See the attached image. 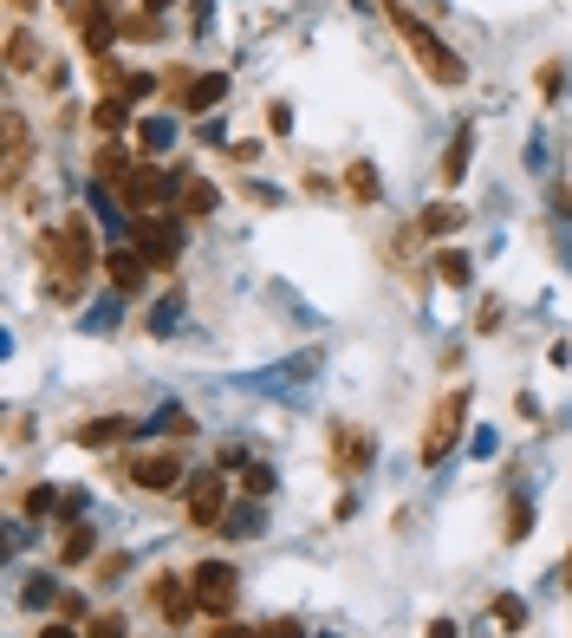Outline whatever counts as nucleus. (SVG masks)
I'll use <instances>...</instances> for the list:
<instances>
[{
	"instance_id": "nucleus-1",
	"label": "nucleus",
	"mask_w": 572,
	"mask_h": 638,
	"mask_svg": "<svg viewBox=\"0 0 572 638\" xmlns=\"http://www.w3.org/2000/svg\"><path fill=\"white\" fill-rule=\"evenodd\" d=\"M391 26L404 33V46L417 52V65H423V72H430L436 85H462V78H469V65H462V59H456V52H449V46H443V39H436V33L423 26V20H417L410 7H397V0H391Z\"/></svg>"
},
{
	"instance_id": "nucleus-2",
	"label": "nucleus",
	"mask_w": 572,
	"mask_h": 638,
	"mask_svg": "<svg viewBox=\"0 0 572 638\" xmlns=\"http://www.w3.org/2000/svg\"><path fill=\"white\" fill-rule=\"evenodd\" d=\"M462 424H469V391H449V398L436 404V417H430V430H423V450H417V456H423V463L436 470V463H443V456L456 450Z\"/></svg>"
},
{
	"instance_id": "nucleus-3",
	"label": "nucleus",
	"mask_w": 572,
	"mask_h": 638,
	"mask_svg": "<svg viewBox=\"0 0 572 638\" xmlns=\"http://www.w3.org/2000/svg\"><path fill=\"white\" fill-rule=\"evenodd\" d=\"M189 580H195V600H202L208 620H228V613H234V600H241V574H234L228 561H202Z\"/></svg>"
},
{
	"instance_id": "nucleus-4",
	"label": "nucleus",
	"mask_w": 572,
	"mask_h": 638,
	"mask_svg": "<svg viewBox=\"0 0 572 638\" xmlns=\"http://www.w3.org/2000/svg\"><path fill=\"white\" fill-rule=\"evenodd\" d=\"M150 600H156V613H163L169 626H189V620L202 613V600H195V580H189V574H156V580H150Z\"/></svg>"
},
{
	"instance_id": "nucleus-5",
	"label": "nucleus",
	"mask_w": 572,
	"mask_h": 638,
	"mask_svg": "<svg viewBox=\"0 0 572 638\" xmlns=\"http://www.w3.org/2000/svg\"><path fill=\"white\" fill-rule=\"evenodd\" d=\"M169 189H182V170H176V176H156V170L143 163V170H130V176L117 183V196H124L130 215H150V202H163Z\"/></svg>"
},
{
	"instance_id": "nucleus-6",
	"label": "nucleus",
	"mask_w": 572,
	"mask_h": 638,
	"mask_svg": "<svg viewBox=\"0 0 572 638\" xmlns=\"http://www.w3.org/2000/svg\"><path fill=\"white\" fill-rule=\"evenodd\" d=\"M176 241H182L176 222H150V215H137V254H143L150 267H169V261H176Z\"/></svg>"
},
{
	"instance_id": "nucleus-7",
	"label": "nucleus",
	"mask_w": 572,
	"mask_h": 638,
	"mask_svg": "<svg viewBox=\"0 0 572 638\" xmlns=\"http://www.w3.org/2000/svg\"><path fill=\"white\" fill-rule=\"evenodd\" d=\"M221 515H228V483H221V476H202V483L189 489V522H195V528H221Z\"/></svg>"
},
{
	"instance_id": "nucleus-8",
	"label": "nucleus",
	"mask_w": 572,
	"mask_h": 638,
	"mask_svg": "<svg viewBox=\"0 0 572 638\" xmlns=\"http://www.w3.org/2000/svg\"><path fill=\"white\" fill-rule=\"evenodd\" d=\"M0 137H7V183H20V176H26V163H33L26 117H20V111H7V117H0Z\"/></svg>"
},
{
	"instance_id": "nucleus-9",
	"label": "nucleus",
	"mask_w": 572,
	"mask_h": 638,
	"mask_svg": "<svg viewBox=\"0 0 572 638\" xmlns=\"http://www.w3.org/2000/svg\"><path fill=\"white\" fill-rule=\"evenodd\" d=\"M176 476H182V463H176L169 450H163V456H137V463H130V483H137V489H150V496L176 489Z\"/></svg>"
},
{
	"instance_id": "nucleus-10",
	"label": "nucleus",
	"mask_w": 572,
	"mask_h": 638,
	"mask_svg": "<svg viewBox=\"0 0 572 638\" xmlns=\"http://www.w3.org/2000/svg\"><path fill=\"white\" fill-rule=\"evenodd\" d=\"M215 183H202V176H182V189H176V215L182 222H202V215H215Z\"/></svg>"
},
{
	"instance_id": "nucleus-11",
	"label": "nucleus",
	"mask_w": 572,
	"mask_h": 638,
	"mask_svg": "<svg viewBox=\"0 0 572 638\" xmlns=\"http://www.w3.org/2000/svg\"><path fill=\"white\" fill-rule=\"evenodd\" d=\"M104 274H111L117 293H137L143 287V254L137 248H117V254H104Z\"/></svg>"
},
{
	"instance_id": "nucleus-12",
	"label": "nucleus",
	"mask_w": 572,
	"mask_h": 638,
	"mask_svg": "<svg viewBox=\"0 0 572 638\" xmlns=\"http://www.w3.org/2000/svg\"><path fill=\"white\" fill-rule=\"evenodd\" d=\"M91 176H98V183H124V176H130V157H124V143H98V157H91Z\"/></svg>"
},
{
	"instance_id": "nucleus-13",
	"label": "nucleus",
	"mask_w": 572,
	"mask_h": 638,
	"mask_svg": "<svg viewBox=\"0 0 572 638\" xmlns=\"http://www.w3.org/2000/svg\"><path fill=\"white\" fill-rule=\"evenodd\" d=\"M91 548H98V528L72 522V535L59 541V567H78V561H91Z\"/></svg>"
},
{
	"instance_id": "nucleus-14",
	"label": "nucleus",
	"mask_w": 572,
	"mask_h": 638,
	"mask_svg": "<svg viewBox=\"0 0 572 638\" xmlns=\"http://www.w3.org/2000/svg\"><path fill=\"white\" fill-rule=\"evenodd\" d=\"M91 124H98L104 137H111V130H124V124H130V98H124V91H111V98H98V111H91Z\"/></svg>"
},
{
	"instance_id": "nucleus-15",
	"label": "nucleus",
	"mask_w": 572,
	"mask_h": 638,
	"mask_svg": "<svg viewBox=\"0 0 572 638\" xmlns=\"http://www.w3.org/2000/svg\"><path fill=\"white\" fill-rule=\"evenodd\" d=\"M117 437H130V417H98V424H85V430H78V443H85V450H104V443H117Z\"/></svg>"
},
{
	"instance_id": "nucleus-16",
	"label": "nucleus",
	"mask_w": 572,
	"mask_h": 638,
	"mask_svg": "<svg viewBox=\"0 0 572 638\" xmlns=\"http://www.w3.org/2000/svg\"><path fill=\"white\" fill-rule=\"evenodd\" d=\"M449 228H462V209L456 202H430L423 222H417V235H449Z\"/></svg>"
},
{
	"instance_id": "nucleus-17",
	"label": "nucleus",
	"mask_w": 572,
	"mask_h": 638,
	"mask_svg": "<svg viewBox=\"0 0 572 638\" xmlns=\"http://www.w3.org/2000/svg\"><path fill=\"white\" fill-rule=\"evenodd\" d=\"M469 150H475V137L462 130V137L449 143V157H443V183H462V170H469Z\"/></svg>"
},
{
	"instance_id": "nucleus-18",
	"label": "nucleus",
	"mask_w": 572,
	"mask_h": 638,
	"mask_svg": "<svg viewBox=\"0 0 572 638\" xmlns=\"http://www.w3.org/2000/svg\"><path fill=\"white\" fill-rule=\"evenodd\" d=\"M436 280H443V287H462V280H469V254L443 248V254H436Z\"/></svg>"
},
{
	"instance_id": "nucleus-19",
	"label": "nucleus",
	"mask_w": 572,
	"mask_h": 638,
	"mask_svg": "<svg viewBox=\"0 0 572 638\" xmlns=\"http://www.w3.org/2000/svg\"><path fill=\"white\" fill-rule=\"evenodd\" d=\"M221 535L254 541V535H260V509H234V515H221Z\"/></svg>"
},
{
	"instance_id": "nucleus-20",
	"label": "nucleus",
	"mask_w": 572,
	"mask_h": 638,
	"mask_svg": "<svg viewBox=\"0 0 572 638\" xmlns=\"http://www.w3.org/2000/svg\"><path fill=\"white\" fill-rule=\"evenodd\" d=\"M221 91H228V78H221V72H208V78H195V85H189V111H202V104H215Z\"/></svg>"
},
{
	"instance_id": "nucleus-21",
	"label": "nucleus",
	"mask_w": 572,
	"mask_h": 638,
	"mask_svg": "<svg viewBox=\"0 0 572 638\" xmlns=\"http://www.w3.org/2000/svg\"><path fill=\"white\" fill-rule=\"evenodd\" d=\"M7 65H13V72H26V65H33V39H26L20 26L7 33Z\"/></svg>"
},
{
	"instance_id": "nucleus-22",
	"label": "nucleus",
	"mask_w": 572,
	"mask_h": 638,
	"mask_svg": "<svg viewBox=\"0 0 572 638\" xmlns=\"http://www.w3.org/2000/svg\"><path fill=\"white\" fill-rule=\"evenodd\" d=\"M495 620H501L508 633H521V626H527V606H521L514 593H501V600H495Z\"/></svg>"
},
{
	"instance_id": "nucleus-23",
	"label": "nucleus",
	"mask_w": 572,
	"mask_h": 638,
	"mask_svg": "<svg viewBox=\"0 0 572 638\" xmlns=\"http://www.w3.org/2000/svg\"><path fill=\"white\" fill-rule=\"evenodd\" d=\"M85 638H130V626H124L117 613H98V620L85 626Z\"/></svg>"
},
{
	"instance_id": "nucleus-24",
	"label": "nucleus",
	"mask_w": 572,
	"mask_h": 638,
	"mask_svg": "<svg viewBox=\"0 0 572 638\" xmlns=\"http://www.w3.org/2000/svg\"><path fill=\"white\" fill-rule=\"evenodd\" d=\"M527 528H534V509L527 502H508V541H521Z\"/></svg>"
},
{
	"instance_id": "nucleus-25",
	"label": "nucleus",
	"mask_w": 572,
	"mask_h": 638,
	"mask_svg": "<svg viewBox=\"0 0 572 638\" xmlns=\"http://www.w3.org/2000/svg\"><path fill=\"white\" fill-rule=\"evenodd\" d=\"M345 183H352V196H365V202H371V196H378V176H371V170H365V163H352V176H345Z\"/></svg>"
},
{
	"instance_id": "nucleus-26",
	"label": "nucleus",
	"mask_w": 572,
	"mask_h": 638,
	"mask_svg": "<svg viewBox=\"0 0 572 638\" xmlns=\"http://www.w3.org/2000/svg\"><path fill=\"white\" fill-rule=\"evenodd\" d=\"M20 509H26V515H52V509H59V496H52V489H26V502H20Z\"/></svg>"
},
{
	"instance_id": "nucleus-27",
	"label": "nucleus",
	"mask_w": 572,
	"mask_h": 638,
	"mask_svg": "<svg viewBox=\"0 0 572 638\" xmlns=\"http://www.w3.org/2000/svg\"><path fill=\"white\" fill-rule=\"evenodd\" d=\"M260 638H306V626H300V620H267Z\"/></svg>"
},
{
	"instance_id": "nucleus-28",
	"label": "nucleus",
	"mask_w": 572,
	"mask_h": 638,
	"mask_svg": "<svg viewBox=\"0 0 572 638\" xmlns=\"http://www.w3.org/2000/svg\"><path fill=\"white\" fill-rule=\"evenodd\" d=\"M423 638H456V620H430V633Z\"/></svg>"
},
{
	"instance_id": "nucleus-29",
	"label": "nucleus",
	"mask_w": 572,
	"mask_h": 638,
	"mask_svg": "<svg viewBox=\"0 0 572 638\" xmlns=\"http://www.w3.org/2000/svg\"><path fill=\"white\" fill-rule=\"evenodd\" d=\"M208 638H260V633H247V626H215Z\"/></svg>"
},
{
	"instance_id": "nucleus-30",
	"label": "nucleus",
	"mask_w": 572,
	"mask_h": 638,
	"mask_svg": "<svg viewBox=\"0 0 572 638\" xmlns=\"http://www.w3.org/2000/svg\"><path fill=\"white\" fill-rule=\"evenodd\" d=\"M39 638H85V633H65V626H46Z\"/></svg>"
},
{
	"instance_id": "nucleus-31",
	"label": "nucleus",
	"mask_w": 572,
	"mask_h": 638,
	"mask_svg": "<svg viewBox=\"0 0 572 638\" xmlns=\"http://www.w3.org/2000/svg\"><path fill=\"white\" fill-rule=\"evenodd\" d=\"M560 580H567V587H572V554H567V561H560Z\"/></svg>"
},
{
	"instance_id": "nucleus-32",
	"label": "nucleus",
	"mask_w": 572,
	"mask_h": 638,
	"mask_svg": "<svg viewBox=\"0 0 572 638\" xmlns=\"http://www.w3.org/2000/svg\"><path fill=\"white\" fill-rule=\"evenodd\" d=\"M13 7H33V0H13Z\"/></svg>"
}]
</instances>
